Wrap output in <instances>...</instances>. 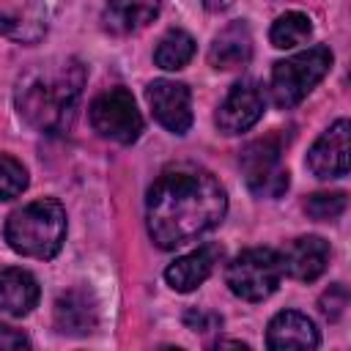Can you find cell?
<instances>
[{"mask_svg": "<svg viewBox=\"0 0 351 351\" xmlns=\"http://www.w3.org/2000/svg\"><path fill=\"white\" fill-rule=\"evenodd\" d=\"M55 326L60 335L85 337L99 326V307L90 291L71 288L55 302Z\"/></svg>", "mask_w": 351, "mask_h": 351, "instance_id": "obj_12", "label": "cell"}, {"mask_svg": "<svg viewBox=\"0 0 351 351\" xmlns=\"http://www.w3.org/2000/svg\"><path fill=\"white\" fill-rule=\"evenodd\" d=\"M282 280V261L280 252L271 247H252L239 252L225 271L228 288L247 302L269 299Z\"/></svg>", "mask_w": 351, "mask_h": 351, "instance_id": "obj_5", "label": "cell"}, {"mask_svg": "<svg viewBox=\"0 0 351 351\" xmlns=\"http://www.w3.org/2000/svg\"><path fill=\"white\" fill-rule=\"evenodd\" d=\"M145 99L151 104L154 118L173 134H184L192 126V93L184 82L176 80H154L145 88Z\"/></svg>", "mask_w": 351, "mask_h": 351, "instance_id": "obj_9", "label": "cell"}, {"mask_svg": "<svg viewBox=\"0 0 351 351\" xmlns=\"http://www.w3.org/2000/svg\"><path fill=\"white\" fill-rule=\"evenodd\" d=\"M266 346L274 351L285 348H315L318 346V329L315 324L296 313V310H282L269 321L266 329Z\"/></svg>", "mask_w": 351, "mask_h": 351, "instance_id": "obj_16", "label": "cell"}, {"mask_svg": "<svg viewBox=\"0 0 351 351\" xmlns=\"http://www.w3.org/2000/svg\"><path fill=\"white\" fill-rule=\"evenodd\" d=\"M192 55H195V38L186 30H167L154 49V63L165 71H178L192 60Z\"/></svg>", "mask_w": 351, "mask_h": 351, "instance_id": "obj_19", "label": "cell"}, {"mask_svg": "<svg viewBox=\"0 0 351 351\" xmlns=\"http://www.w3.org/2000/svg\"><path fill=\"white\" fill-rule=\"evenodd\" d=\"M310 36H313V22H310V16L302 14V11H288V14L277 16L274 25H271V30H269L271 47H277V49L299 47V44H304Z\"/></svg>", "mask_w": 351, "mask_h": 351, "instance_id": "obj_20", "label": "cell"}, {"mask_svg": "<svg viewBox=\"0 0 351 351\" xmlns=\"http://www.w3.org/2000/svg\"><path fill=\"white\" fill-rule=\"evenodd\" d=\"M27 186V170L19 159L0 154V200L16 197Z\"/></svg>", "mask_w": 351, "mask_h": 351, "instance_id": "obj_21", "label": "cell"}, {"mask_svg": "<svg viewBox=\"0 0 351 351\" xmlns=\"http://www.w3.org/2000/svg\"><path fill=\"white\" fill-rule=\"evenodd\" d=\"M66 239V211L58 200L41 197L16 208L5 222V241L25 258H55Z\"/></svg>", "mask_w": 351, "mask_h": 351, "instance_id": "obj_3", "label": "cell"}, {"mask_svg": "<svg viewBox=\"0 0 351 351\" xmlns=\"http://www.w3.org/2000/svg\"><path fill=\"white\" fill-rule=\"evenodd\" d=\"M184 324H186L189 329H195V332H208V329H217L222 321H219V315H214V313L189 310V313L184 315Z\"/></svg>", "mask_w": 351, "mask_h": 351, "instance_id": "obj_24", "label": "cell"}, {"mask_svg": "<svg viewBox=\"0 0 351 351\" xmlns=\"http://www.w3.org/2000/svg\"><path fill=\"white\" fill-rule=\"evenodd\" d=\"M47 3L44 0H0V36L19 41V44H36L47 33Z\"/></svg>", "mask_w": 351, "mask_h": 351, "instance_id": "obj_10", "label": "cell"}, {"mask_svg": "<svg viewBox=\"0 0 351 351\" xmlns=\"http://www.w3.org/2000/svg\"><path fill=\"white\" fill-rule=\"evenodd\" d=\"M219 258H222V250H219L217 244H203V247H197V250H192V252L176 258V261L165 269V280H167V285H170L173 291L189 293V291H195L200 282L208 280V274L214 271V266L219 263Z\"/></svg>", "mask_w": 351, "mask_h": 351, "instance_id": "obj_14", "label": "cell"}, {"mask_svg": "<svg viewBox=\"0 0 351 351\" xmlns=\"http://www.w3.org/2000/svg\"><path fill=\"white\" fill-rule=\"evenodd\" d=\"M228 211V195L206 167L170 165L151 184L145 197L148 236L162 250H176L217 228Z\"/></svg>", "mask_w": 351, "mask_h": 351, "instance_id": "obj_1", "label": "cell"}, {"mask_svg": "<svg viewBox=\"0 0 351 351\" xmlns=\"http://www.w3.org/2000/svg\"><path fill=\"white\" fill-rule=\"evenodd\" d=\"M162 0H107L101 25L112 36H129L156 19Z\"/></svg>", "mask_w": 351, "mask_h": 351, "instance_id": "obj_17", "label": "cell"}, {"mask_svg": "<svg viewBox=\"0 0 351 351\" xmlns=\"http://www.w3.org/2000/svg\"><path fill=\"white\" fill-rule=\"evenodd\" d=\"M27 346H30V340H27L19 329H14V326H8V324H0V351L27 348Z\"/></svg>", "mask_w": 351, "mask_h": 351, "instance_id": "obj_25", "label": "cell"}, {"mask_svg": "<svg viewBox=\"0 0 351 351\" xmlns=\"http://www.w3.org/2000/svg\"><path fill=\"white\" fill-rule=\"evenodd\" d=\"M263 107H266L263 88L255 80H241L239 85L230 88V93L217 107V115H214L217 129L222 134H241L261 121Z\"/></svg>", "mask_w": 351, "mask_h": 351, "instance_id": "obj_8", "label": "cell"}, {"mask_svg": "<svg viewBox=\"0 0 351 351\" xmlns=\"http://www.w3.org/2000/svg\"><path fill=\"white\" fill-rule=\"evenodd\" d=\"M346 304H348V293H346V288H343L340 282L329 285V291L321 296V313H324L329 321H337V318L343 315Z\"/></svg>", "mask_w": 351, "mask_h": 351, "instance_id": "obj_23", "label": "cell"}, {"mask_svg": "<svg viewBox=\"0 0 351 351\" xmlns=\"http://www.w3.org/2000/svg\"><path fill=\"white\" fill-rule=\"evenodd\" d=\"M307 167L318 178H343L348 173V121H335L307 151Z\"/></svg>", "mask_w": 351, "mask_h": 351, "instance_id": "obj_11", "label": "cell"}, {"mask_svg": "<svg viewBox=\"0 0 351 351\" xmlns=\"http://www.w3.org/2000/svg\"><path fill=\"white\" fill-rule=\"evenodd\" d=\"M282 148L274 137H263L250 143L241 156V173L252 195L258 197H280L288 189V167L282 165Z\"/></svg>", "mask_w": 351, "mask_h": 351, "instance_id": "obj_7", "label": "cell"}, {"mask_svg": "<svg viewBox=\"0 0 351 351\" xmlns=\"http://www.w3.org/2000/svg\"><path fill=\"white\" fill-rule=\"evenodd\" d=\"M85 88V69L77 58H55L27 69L14 90L19 118L44 134L71 129Z\"/></svg>", "mask_w": 351, "mask_h": 351, "instance_id": "obj_2", "label": "cell"}, {"mask_svg": "<svg viewBox=\"0 0 351 351\" xmlns=\"http://www.w3.org/2000/svg\"><path fill=\"white\" fill-rule=\"evenodd\" d=\"M38 304V282L25 269H3L0 271V310L8 315H27Z\"/></svg>", "mask_w": 351, "mask_h": 351, "instance_id": "obj_18", "label": "cell"}, {"mask_svg": "<svg viewBox=\"0 0 351 351\" xmlns=\"http://www.w3.org/2000/svg\"><path fill=\"white\" fill-rule=\"evenodd\" d=\"M203 5H206L208 11H222V8L230 5V0H203Z\"/></svg>", "mask_w": 351, "mask_h": 351, "instance_id": "obj_26", "label": "cell"}, {"mask_svg": "<svg viewBox=\"0 0 351 351\" xmlns=\"http://www.w3.org/2000/svg\"><path fill=\"white\" fill-rule=\"evenodd\" d=\"M280 261H282L285 274L302 282H313L324 274L329 263V244L321 236H299L285 247Z\"/></svg>", "mask_w": 351, "mask_h": 351, "instance_id": "obj_13", "label": "cell"}, {"mask_svg": "<svg viewBox=\"0 0 351 351\" xmlns=\"http://www.w3.org/2000/svg\"><path fill=\"white\" fill-rule=\"evenodd\" d=\"M250 58H252V33H250L247 22L225 25L208 47V63L219 71L241 69L250 63Z\"/></svg>", "mask_w": 351, "mask_h": 351, "instance_id": "obj_15", "label": "cell"}, {"mask_svg": "<svg viewBox=\"0 0 351 351\" xmlns=\"http://www.w3.org/2000/svg\"><path fill=\"white\" fill-rule=\"evenodd\" d=\"M304 211L318 222L337 219L346 211V195L343 192H315L304 200Z\"/></svg>", "mask_w": 351, "mask_h": 351, "instance_id": "obj_22", "label": "cell"}, {"mask_svg": "<svg viewBox=\"0 0 351 351\" xmlns=\"http://www.w3.org/2000/svg\"><path fill=\"white\" fill-rule=\"evenodd\" d=\"M90 126L99 137L132 145L143 132V115L126 88H110L90 101Z\"/></svg>", "mask_w": 351, "mask_h": 351, "instance_id": "obj_6", "label": "cell"}, {"mask_svg": "<svg viewBox=\"0 0 351 351\" xmlns=\"http://www.w3.org/2000/svg\"><path fill=\"white\" fill-rule=\"evenodd\" d=\"M332 52L324 44H315L299 55H291L271 69V99L280 110L296 107L329 71Z\"/></svg>", "mask_w": 351, "mask_h": 351, "instance_id": "obj_4", "label": "cell"}]
</instances>
